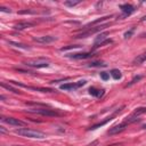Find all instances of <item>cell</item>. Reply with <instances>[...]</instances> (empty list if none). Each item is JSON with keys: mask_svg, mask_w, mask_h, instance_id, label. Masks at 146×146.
Here are the masks:
<instances>
[{"mask_svg": "<svg viewBox=\"0 0 146 146\" xmlns=\"http://www.w3.org/2000/svg\"><path fill=\"white\" fill-rule=\"evenodd\" d=\"M15 133L23 136V137H27V138H38V139H42L46 137V135L41 131L38 130H33V129H29V128H21L15 130Z\"/></svg>", "mask_w": 146, "mask_h": 146, "instance_id": "obj_1", "label": "cell"}, {"mask_svg": "<svg viewBox=\"0 0 146 146\" xmlns=\"http://www.w3.org/2000/svg\"><path fill=\"white\" fill-rule=\"evenodd\" d=\"M24 64L26 66L41 68V67H47L49 65V59H47V58H32V59L25 60Z\"/></svg>", "mask_w": 146, "mask_h": 146, "instance_id": "obj_2", "label": "cell"}, {"mask_svg": "<svg viewBox=\"0 0 146 146\" xmlns=\"http://www.w3.org/2000/svg\"><path fill=\"white\" fill-rule=\"evenodd\" d=\"M108 34H110L108 32H100V33L96 36V39H95V41H94V47L97 48V47L103 46V44H105V43H111L112 40H108V39H107V35H108Z\"/></svg>", "mask_w": 146, "mask_h": 146, "instance_id": "obj_3", "label": "cell"}, {"mask_svg": "<svg viewBox=\"0 0 146 146\" xmlns=\"http://www.w3.org/2000/svg\"><path fill=\"white\" fill-rule=\"evenodd\" d=\"M108 25H110V24H103V25H99V26H92L91 29H88L87 31L81 32V33L78 34L75 38H87V36H89V35H91V34H94V33H97V32L102 31L104 27H106V26H108Z\"/></svg>", "mask_w": 146, "mask_h": 146, "instance_id": "obj_4", "label": "cell"}, {"mask_svg": "<svg viewBox=\"0 0 146 146\" xmlns=\"http://www.w3.org/2000/svg\"><path fill=\"white\" fill-rule=\"evenodd\" d=\"M30 112L41 114V115H46V116H58L59 115V113L57 111L50 110V108H35V110H30Z\"/></svg>", "mask_w": 146, "mask_h": 146, "instance_id": "obj_5", "label": "cell"}, {"mask_svg": "<svg viewBox=\"0 0 146 146\" xmlns=\"http://www.w3.org/2000/svg\"><path fill=\"white\" fill-rule=\"evenodd\" d=\"M1 120H2V122L8 123L10 125H15V127H24L25 125V123L23 121H21L18 119H14V117H2Z\"/></svg>", "mask_w": 146, "mask_h": 146, "instance_id": "obj_6", "label": "cell"}, {"mask_svg": "<svg viewBox=\"0 0 146 146\" xmlns=\"http://www.w3.org/2000/svg\"><path fill=\"white\" fill-rule=\"evenodd\" d=\"M127 123L125 122H122V123H120V124H116V125H114V127H112L110 130H108V135H116V133H120V132H122L125 128H127Z\"/></svg>", "mask_w": 146, "mask_h": 146, "instance_id": "obj_7", "label": "cell"}, {"mask_svg": "<svg viewBox=\"0 0 146 146\" xmlns=\"http://www.w3.org/2000/svg\"><path fill=\"white\" fill-rule=\"evenodd\" d=\"M86 84V81L82 80V81H79L78 83H66V84H62L60 86V89L62 90H72V89H76L81 86H84Z\"/></svg>", "mask_w": 146, "mask_h": 146, "instance_id": "obj_8", "label": "cell"}, {"mask_svg": "<svg viewBox=\"0 0 146 146\" xmlns=\"http://www.w3.org/2000/svg\"><path fill=\"white\" fill-rule=\"evenodd\" d=\"M34 41L40 42V43H50V42L56 41V38L55 36H51V35H44V36L34 38Z\"/></svg>", "mask_w": 146, "mask_h": 146, "instance_id": "obj_9", "label": "cell"}, {"mask_svg": "<svg viewBox=\"0 0 146 146\" xmlns=\"http://www.w3.org/2000/svg\"><path fill=\"white\" fill-rule=\"evenodd\" d=\"M95 56L92 52H81V54H73V55H68L70 58H74V59H86V58H90Z\"/></svg>", "mask_w": 146, "mask_h": 146, "instance_id": "obj_10", "label": "cell"}, {"mask_svg": "<svg viewBox=\"0 0 146 146\" xmlns=\"http://www.w3.org/2000/svg\"><path fill=\"white\" fill-rule=\"evenodd\" d=\"M120 8H121L122 13H123L125 16H128V15H130V14H132V13L135 11V8H133V6H131V5H128V3L121 5V6H120Z\"/></svg>", "mask_w": 146, "mask_h": 146, "instance_id": "obj_11", "label": "cell"}, {"mask_svg": "<svg viewBox=\"0 0 146 146\" xmlns=\"http://www.w3.org/2000/svg\"><path fill=\"white\" fill-rule=\"evenodd\" d=\"M33 25H34V23H32V22H19V23H17V24H15L14 29H15V30H24V29L31 27V26H33Z\"/></svg>", "mask_w": 146, "mask_h": 146, "instance_id": "obj_12", "label": "cell"}, {"mask_svg": "<svg viewBox=\"0 0 146 146\" xmlns=\"http://www.w3.org/2000/svg\"><path fill=\"white\" fill-rule=\"evenodd\" d=\"M89 94L96 97H102L104 95V90H99V89H96L95 87H91L89 88Z\"/></svg>", "mask_w": 146, "mask_h": 146, "instance_id": "obj_13", "label": "cell"}, {"mask_svg": "<svg viewBox=\"0 0 146 146\" xmlns=\"http://www.w3.org/2000/svg\"><path fill=\"white\" fill-rule=\"evenodd\" d=\"M145 60H146V51L143 52V54H140V55H138V56L133 59V64H141V63H144Z\"/></svg>", "mask_w": 146, "mask_h": 146, "instance_id": "obj_14", "label": "cell"}, {"mask_svg": "<svg viewBox=\"0 0 146 146\" xmlns=\"http://www.w3.org/2000/svg\"><path fill=\"white\" fill-rule=\"evenodd\" d=\"M144 113H146V107H139V108H136V110L133 111V113H132L130 116L138 119V116H139L140 114H144Z\"/></svg>", "mask_w": 146, "mask_h": 146, "instance_id": "obj_15", "label": "cell"}, {"mask_svg": "<svg viewBox=\"0 0 146 146\" xmlns=\"http://www.w3.org/2000/svg\"><path fill=\"white\" fill-rule=\"evenodd\" d=\"M111 75H112V76H113V79H115V80H119V79H121V78H122L121 72H120L119 70H116V68H114V70H112V71H111Z\"/></svg>", "mask_w": 146, "mask_h": 146, "instance_id": "obj_16", "label": "cell"}, {"mask_svg": "<svg viewBox=\"0 0 146 146\" xmlns=\"http://www.w3.org/2000/svg\"><path fill=\"white\" fill-rule=\"evenodd\" d=\"M1 86H2L3 88H6L7 90H10V91H13V92H15V94H18V92H19V90H17L16 88H13V87H11V86H9V84H6L5 82H2V83H1Z\"/></svg>", "mask_w": 146, "mask_h": 146, "instance_id": "obj_17", "label": "cell"}, {"mask_svg": "<svg viewBox=\"0 0 146 146\" xmlns=\"http://www.w3.org/2000/svg\"><path fill=\"white\" fill-rule=\"evenodd\" d=\"M78 3H80V0H76V1H65L64 2L65 6H70V7H73V6L78 5Z\"/></svg>", "mask_w": 146, "mask_h": 146, "instance_id": "obj_18", "label": "cell"}, {"mask_svg": "<svg viewBox=\"0 0 146 146\" xmlns=\"http://www.w3.org/2000/svg\"><path fill=\"white\" fill-rule=\"evenodd\" d=\"M89 66H105V64L102 62H92L89 64Z\"/></svg>", "mask_w": 146, "mask_h": 146, "instance_id": "obj_19", "label": "cell"}, {"mask_svg": "<svg viewBox=\"0 0 146 146\" xmlns=\"http://www.w3.org/2000/svg\"><path fill=\"white\" fill-rule=\"evenodd\" d=\"M10 44H14L15 47H19V48H24V49H27L29 47L25 46V44H22V43H16V42H10Z\"/></svg>", "mask_w": 146, "mask_h": 146, "instance_id": "obj_20", "label": "cell"}, {"mask_svg": "<svg viewBox=\"0 0 146 146\" xmlns=\"http://www.w3.org/2000/svg\"><path fill=\"white\" fill-rule=\"evenodd\" d=\"M100 78H102L103 80H108L110 74H108V73H106V72H102V73H100Z\"/></svg>", "mask_w": 146, "mask_h": 146, "instance_id": "obj_21", "label": "cell"}, {"mask_svg": "<svg viewBox=\"0 0 146 146\" xmlns=\"http://www.w3.org/2000/svg\"><path fill=\"white\" fill-rule=\"evenodd\" d=\"M140 79H141V76H140V75H138V76H135V78H133V79L131 80V82H130V83H129L128 86H131V84H133V83H135L136 81H138V80H140Z\"/></svg>", "mask_w": 146, "mask_h": 146, "instance_id": "obj_22", "label": "cell"}, {"mask_svg": "<svg viewBox=\"0 0 146 146\" xmlns=\"http://www.w3.org/2000/svg\"><path fill=\"white\" fill-rule=\"evenodd\" d=\"M132 32H133V29H131L129 32H125V33H124V38H125V39H127V38H130V35L132 34Z\"/></svg>", "mask_w": 146, "mask_h": 146, "instance_id": "obj_23", "label": "cell"}, {"mask_svg": "<svg viewBox=\"0 0 146 146\" xmlns=\"http://www.w3.org/2000/svg\"><path fill=\"white\" fill-rule=\"evenodd\" d=\"M79 46H68V47H63L60 50L63 51V50H67V49H71V48H78Z\"/></svg>", "mask_w": 146, "mask_h": 146, "instance_id": "obj_24", "label": "cell"}, {"mask_svg": "<svg viewBox=\"0 0 146 146\" xmlns=\"http://www.w3.org/2000/svg\"><path fill=\"white\" fill-rule=\"evenodd\" d=\"M0 10L1 11H6V13H10V9H8V8H6V7H0Z\"/></svg>", "mask_w": 146, "mask_h": 146, "instance_id": "obj_25", "label": "cell"}, {"mask_svg": "<svg viewBox=\"0 0 146 146\" xmlns=\"http://www.w3.org/2000/svg\"><path fill=\"white\" fill-rule=\"evenodd\" d=\"M140 38H146V32L141 33V34H140Z\"/></svg>", "mask_w": 146, "mask_h": 146, "instance_id": "obj_26", "label": "cell"}, {"mask_svg": "<svg viewBox=\"0 0 146 146\" xmlns=\"http://www.w3.org/2000/svg\"><path fill=\"white\" fill-rule=\"evenodd\" d=\"M141 21H146V16H144V17L141 18Z\"/></svg>", "mask_w": 146, "mask_h": 146, "instance_id": "obj_27", "label": "cell"}]
</instances>
